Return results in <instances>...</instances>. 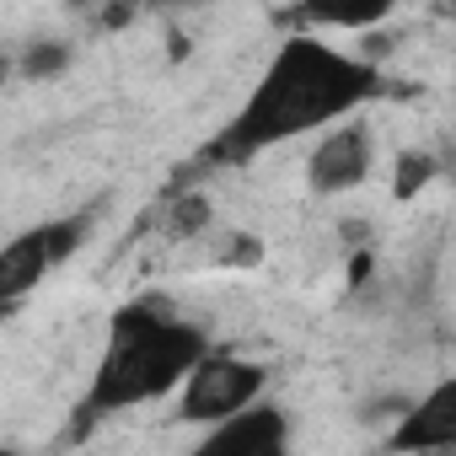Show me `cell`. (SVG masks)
Listing matches in <instances>:
<instances>
[{
    "label": "cell",
    "mask_w": 456,
    "mask_h": 456,
    "mask_svg": "<svg viewBox=\"0 0 456 456\" xmlns=\"http://www.w3.org/2000/svg\"><path fill=\"white\" fill-rule=\"evenodd\" d=\"M269 258L258 232H237V225H215V264L220 269H258Z\"/></svg>",
    "instance_id": "obj_10"
},
{
    "label": "cell",
    "mask_w": 456,
    "mask_h": 456,
    "mask_svg": "<svg viewBox=\"0 0 456 456\" xmlns=\"http://www.w3.org/2000/svg\"><path fill=\"white\" fill-rule=\"evenodd\" d=\"M204 354H209L204 328H193L172 306H161V301L118 306L108 322V344H102V360L92 370V387H86L76 424L86 429L118 408H140L151 397H167L172 387H183L199 370Z\"/></svg>",
    "instance_id": "obj_2"
},
{
    "label": "cell",
    "mask_w": 456,
    "mask_h": 456,
    "mask_svg": "<svg viewBox=\"0 0 456 456\" xmlns=\"http://www.w3.org/2000/svg\"><path fill=\"white\" fill-rule=\"evenodd\" d=\"M424 456H456V451H424Z\"/></svg>",
    "instance_id": "obj_13"
},
{
    "label": "cell",
    "mask_w": 456,
    "mask_h": 456,
    "mask_svg": "<svg viewBox=\"0 0 456 456\" xmlns=\"http://www.w3.org/2000/svg\"><path fill=\"white\" fill-rule=\"evenodd\" d=\"M392 17V0H365V6H301L290 22L301 28H344V33H365V28H381Z\"/></svg>",
    "instance_id": "obj_8"
},
{
    "label": "cell",
    "mask_w": 456,
    "mask_h": 456,
    "mask_svg": "<svg viewBox=\"0 0 456 456\" xmlns=\"http://www.w3.org/2000/svg\"><path fill=\"white\" fill-rule=\"evenodd\" d=\"M70 44H60V38H44V44H28L22 49V60H17V70L28 76V81H49V76H60V70H70Z\"/></svg>",
    "instance_id": "obj_12"
},
{
    "label": "cell",
    "mask_w": 456,
    "mask_h": 456,
    "mask_svg": "<svg viewBox=\"0 0 456 456\" xmlns=\"http://www.w3.org/2000/svg\"><path fill=\"white\" fill-rule=\"evenodd\" d=\"M376 92H381V70L370 60L344 54V49L322 44L317 33H296L280 44V54L258 76L253 97L220 129L209 156L215 161H253L258 151L285 145L296 134L349 124Z\"/></svg>",
    "instance_id": "obj_1"
},
{
    "label": "cell",
    "mask_w": 456,
    "mask_h": 456,
    "mask_svg": "<svg viewBox=\"0 0 456 456\" xmlns=\"http://www.w3.org/2000/svg\"><path fill=\"white\" fill-rule=\"evenodd\" d=\"M370 161H376V140H370V129H365L360 118L333 124V129L312 145V156H306V188L322 193V199H333V193H354V188L370 177Z\"/></svg>",
    "instance_id": "obj_5"
},
{
    "label": "cell",
    "mask_w": 456,
    "mask_h": 456,
    "mask_svg": "<svg viewBox=\"0 0 456 456\" xmlns=\"http://www.w3.org/2000/svg\"><path fill=\"white\" fill-rule=\"evenodd\" d=\"M392 456H424V451H456V376L435 381L413 408L387 429Z\"/></svg>",
    "instance_id": "obj_6"
},
{
    "label": "cell",
    "mask_w": 456,
    "mask_h": 456,
    "mask_svg": "<svg viewBox=\"0 0 456 456\" xmlns=\"http://www.w3.org/2000/svg\"><path fill=\"white\" fill-rule=\"evenodd\" d=\"M188 456H290V419L274 403H258L253 413L209 429Z\"/></svg>",
    "instance_id": "obj_7"
},
{
    "label": "cell",
    "mask_w": 456,
    "mask_h": 456,
    "mask_svg": "<svg viewBox=\"0 0 456 456\" xmlns=\"http://www.w3.org/2000/svg\"><path fill=\"white\" fill-rule=\"evenodd\" d=\"M264 387H269V370H264L258 360L209 349V354L199 360V370L177 387V419H183V424L220 429V424L253 413V408L264 403Z\"/></svg>",
    "instance_id": "obj_3"
},
{
    "label": "cell",
    "mask_w": 456,
    "mask_h": 456,
    "mask_svg": "<svg viewBox=\"0 0 456 456\" xmlns=\"http://www.w3.org/2000/svg\"><path fill=\"white\" fill-rule=\"evenodd\" d=\"M6 456H22V451H6Z\"/></svg>",
    "instance_id": "obj_14"
},
{
    "label": "cell",
    "mask_w": 456,
    "mask_h": 456,
    "mask_svg": "<svg viewBox=\"0 0 456 456\" xmlns=\"http://www.w3.org/2000/svg\"><path fill=\"white\" fill-rule=\"evenodd\" d=\"M440 177V151H403L397 167H392V199H419L429 183Z\"/></svg>",
    "instance_id": "obj_11"
},
{
    "label": "cell",
    "mask_w": 456,
    "mask_h": 456,
    "mask_svg": "<svg viewBox=\"0 0 456 456\" xmlns=\"http://www.w3.org/2000/svg\"><path fill=\"white\" fill-rule=\"evenodd\" d=\"M92 237V215H54V220H38L28 232H17L6 248H0V301L17 306L33 285H44L54 269H65L81 242Z\"/></svg>",
    "instance_id": "obj_4"
},
{
    "label": "cell",
    "mask_w": 456,
    "mask_h": 456,
    "mask_svg": "<svg viewBox=\"0 0 456 456\" xmlns=\"http://www.w3.org/2000/svg\"><path fill=\"white\" fill-rule=\"evenodd\" d=\"M167 232H172V242L215 237V204H209L204 193H177L172 209H167Z\"/></svg>",
    "instance_id": "obj_9"
}]
</instances>
